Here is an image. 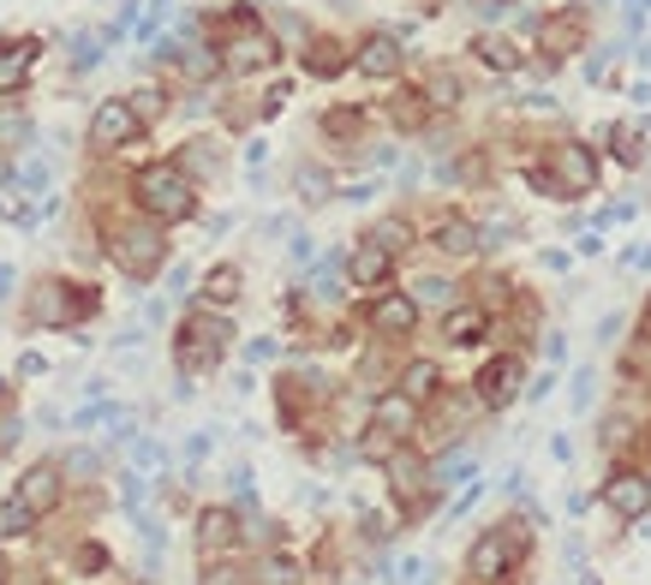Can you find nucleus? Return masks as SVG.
Returning a JSON list of instances; mask_svg holds the SVG:
<instances>
[{"label": "nucleus", "instance_id": "nucleus-49", "mask_svg": "<svg viewBox=\"0 0 651 585\" xmlns=\"http://www.w3.org/2000/svg\"><path fill=\"white\" fill-rule=\"evenodd\" d=\"M640 347H651V305L640 311Z\"/></svg>", "mask_w": 651, "mask_h": 585}, {"label": "nucleus", "instance_id": "nucleus-6", "mask_svg": "<svg viewBox=\"0 0 651 585\" xmlns=\"http://www.w3.org/2000/svg\"><path fill=\"white\" fill-rule=\"evenodd\" d=\"M532 555V532L521 520H496V525H484L479 538H472V550H466V579L472 585H502Z\"/></svg>", "mask_w": 651, "mask_h": 585}, {"label": "nucleus", "instance_id": "nucleus-14", "mask_svg": "<svg viewBox=\"0 0 651 585\" xmlns=\"http://www.w3.org/2000/svg\"><path fill=\"white\" fill-rule=\"evenodd\" d=\"M353 66H359L365 78H401V66H407L401 36L395 31H365L359 49H353Z\"/></svg>", "mask_w": 651, "mask_h": 585}, {"label": "nucleus", "instance_id": "nucleus-50", "mask_svg": "<svg viewBox=\"0 0 651 585\" xmlns=\"http://www.w3.org/2000/svg\"><path fill=\"white\" fill-rule=\"evenodd\" d=\"M633 61H640V66H651V42H633Z\"/></svg>", "mask_w": 651, "mask_h": 585}, {"label": "nucleus", "instance_id": "nucleus-32", "mask_svg": "<svg viewBox=\"0 0 651 585\" xmlns=\"http://www.w3.org/2000/svg\"><path fill=\"white\" fill-rule=\"evenodd\" d=\"M251 579H258V585H300V579H305V567L293 562L287 550H270V555H258V567H251Z\"/></svg>", "mask_w": 651, "mask_h": 585}, {"label": "nucleus", "instance_id": "nucleus-33", "mask_svg": "<svg viewBox=\"0 0 651 585\" xmlns=\"http://www.w3.org/2000/svg\"><path fill=\"white\" fill-rule=\"evenodd\" d=\"M365 240H371V245H382L389 257H401V252H412V240H419V233H412V222H407V215H382V222H377L371 233H365Z\"/></svg>", "mask_w": 651, "mask_h": 585}, {"label": "nucleus", "instance_id": "nucleus-45", "mask_svg": "<svg viewBox=\"0 0 651 585\" xmlns=\"http://www.w3.org/2000/svg\"><path fill=\"white\" fill-rule=\"evenodd\" d=\"M365 538H371V544H382V538H389V520H382V514H365Z\"/></svg>", "mask_w": 651, "mask_h": 585}, {"label": "nucleus", "instance_id": "nucleus-10", "mask_svg": "<svg viewBox=\"0 0 651 585\" xmlns=\"http://www.w3.org/2000/svg\"><path fill=\"white\" fill-rule=\"evenodd\" d=\"M382 472H389V490H395V502H401V514L407 520H419L424 508H431V466H424L419 455H407V448H395L389 460H382Z\"/></svg>", "mask_w": 651, "mask_h": 585}, {"label": "nucleus", "instance_id": "nucleus-44", "mask_svg": "<svg viewBox=\"0 0 651 585\" xmlns=\"http://www.w3.org/2000/svg\"><path fill=\"white\" fill-rule=\"evenodd\" d=\"M574 252H580V257H598V252H603V233H598V227H586V233H580V245H574Z\"/></svg>", "mask_w": 651, "mask_h": 585}, {"label": "nucleus", "instance_id": "nucleus-7", "mask_svg": "<svg viewBox=\"0 0 651 585\" xmlns=\"http://www.w3.org/2000/svg\"><path fill=\"white\" fill-rule=\"evenodd\" d=\"M538 49H532V61L538 72H561L574 61V54H586L591 42V0H568V7H556L550 19H538Z\"/></svg>", "mask_w": 651, "mask_h": 585}, {"label": "nucleus", "instance_id": "nucleus-18", "mask_svg": "<svg viewBox=\"0 0 651 585\" xmlns=\"http://www.w3.org/2000/svg\"><path fill=\"white\" fill-rule=\"evenodd\" d=\"M342 269H347V281H353V287H365V292H371V287H389V275H395V257L382 252V245L359 240V245H353V252L342 257Z\"/></svg>", "mask_w": 651, "mask_h": 585}, {"label": "nucleus", "instance_id": "nucleus-4", "mask_svg": "<svg viewBox=\"0 0 651 585\" xmlns=\"http://www.w3.org/2000/svg\"><path fill=\"white\" fill-rule=\"evenodd\" d=\"M102 311V292L91 281H66V275H42L24 299V317L31 329H78Z\"/></svg>", "mask_w": 651, "mask_h": 585}, {"label": "nucleus", "instance_id": "nucleus-41", "mask_svg": "<svg viewBox=\"0 0 651 585\" xmlns=\"http://www.w3.org/2000/svg\"><path fill=\"white\" fill-rule=\"evenodd\" d=\"M621 269H628V275H640V269H651V240H640V245H628V252H621Z\"/></svg>", "mask_w": 651, "mask_h": 585}, {"label": "nucleus", "instance_id": "nucleus-42", "mask_svg": "<svg viewBox=\"0 0 651 585\" xmlns=\"http://www.w3.org/2000/svg\"><path fill=\"white\" fill-rule=\"evenodd\" d=\"M621 443H633V418H610V424H603V448H621Z\"/></svg>", "mask_w": 651, "mask_h": 585}, {"label": "nucleus", "instance_id": "nucleus-54", "mask_svg": "<svg viewBox=\"0 0 651 585\" xmlns=\"http://www.w3.org/2000/svg\"><path fill=\"white\" fill-rule=\"evenodd\" d=\"M7 394H12V389H7V376H0V406H7Z\"/></svg>", "mask_w": 651, "mask_h": 585}, {"label": "nucleus", "instance_id": "nucleus-36", "mask_svg": "<svg viewBox=\"0 0 651 585\" xmlns=\"http://www.w3.org/2000/svg\"><path fill=\"white\" fill-rule=\"evenodd\" d=\"M54 466H61V478H96V455H91V448H72V455L66 460H54Z\"/></svg>", "mask_w": 651, "mask_h": 585}, {"label": "nucleus", "instance_id": "nucleus-28", "mask_svg": "<svg viewBox=\"0 0 651 585\" xmlns=\"http://www.w3.org/2000/svg\"><path fill=\"white\" fill-rule=\"evenodd\" d=\"M395 394H407L412 406H431L442 394V364L437 359H412L401 376H395Z\"/></svg>", "mask_w": 651, "mask_h": 585}, {"label": "nucleus", "instance_id": "nucleus-27", "mask_svg": "<svg viewBox=\"0 0 651 585\" xmlns=\"http://www.w3.org/2000/svg\"><path fill=\"white\" fill-rule=\"evenodd\" d=\"M233 544H240V514H233V508H203V514H198V550L221 555Z\"/></svg>", "mask_w": 651, "mask_h": 585}, {"label": "nucleus", "instance_id": "nucleus-16", "mask_svg": "<svg viewBox=\"0 0 651 585\" xmlns=\"http://www.w3.org/2000/svg\"><path fill=\"white\" fill-rule=\"evenodd\" d=\"M300 66H305V78H342V72L353 66V49L329 31H311L300 42Z\"/></svg>", "mask_w": 651, "mask_h": 585}, {"label": "nucleus", "instance_id": "nucleus-30", "mask_svg": "<svg viewBox=\"0 0 651 585\" xmlns=\"http://www.w3.org/2000/svg\"><path fill=\"white\" fill-rule=\"evenodd\" d=\"M293 198L311 203V210H317V203H335V173L317 168V162H300L293 168Z\"/></svg>", "mask_w": 651, "mask_h": 585}, {"label": "nucleus", "instance_id": "nucleus-19", "mask_svg": "<svg viewBox=\"0 0 651 585\" xmlns=\"http://www.w3.org/2000/svg\"><path fill=\"white\" fill-rule=\"evenodd\" d=\"M472 61H479L484 72H502V78H514V72H526V54H521V42L514 36H502V31H479L472 36Z\"/></svg>", "mask_w": 651, "mask_h": 585}, {"label": "nucleus", "instance_id": "nucleus-37", "mask_svg": "<svg viewBox=\"0 0 651 585\" xmlns=\"http://www.w3.org/2000/svg\"><path fill=\"white\" fill-rule=\"evenodd\" d=\"M102 49H108L102 36H78V42H72V72H91L102 61Z\"/></svg>", "mask_w": 651, "mask_h": 585}, {"label": "nucleus", "instance_id": "nucleus-35", "mask_svg": "<svg viewBox=\"0 0 651 585\" xmlns=\"http://www.w3.org/2000/svg\"><path fill=\"white\" fill-rule=\"evenodd\" d=\"M126 102H132V114H138V126H144V131H150V126L161 120V114H168V91H161V84H144V91H132Z\"/></svg>", "mask_w": 651, "mask_h": 585}, {"label": "nucleus", "instance_id": "nucleus-31", "mask_svg": "<svg viewBox=\"0 0 651 585\" xmlns=\"http://www.w3.org/2000/svg\"><path fill=\"white\" fill-rule=\"evenodd\" d=\"M419 91H424V102H431V108H437V114H454V108H461V96H466V84H461V78H454V72H449V66H437V72H431V78H424V84H419Z\"/></svg>", "mask_w": 651, "mask_h": 585}, {"label": "nucleus", "instance_id": "nucleus-5", "mask_svg": "<svg viewBox=\"0 0 651 585\" xmlns=\"http://www.w3.org/2000/svg\"><path fill=\"white\" fill-rule=\"evenodd\" d=\"M132 198H138V215H150L156 227H174V222H191V215H198V185L174 162H150V168L132 173Z\"/></svg>", "mask_w": 651, "mask_h": 585}, {"label": "nucleus", "instance_id": "nucleus-24", "mask_svg": "<svg viewBox=\"0 0 651 585\" xmlns=\"http://www.w3.org/2000/svg\"><path fill=\"white\" fill-rule=\"evenodd\" d=\"M412 424H419V406H412L407 394L389 389V394H377V401H371V430H382L389 443H401Z\"/></svg>", "mask_w": 651, "mask_h": 585}, {"label": "nucleus", "instance_id": "nucleus-1", "mask_svg": "<svg viewBox=\"0 0 651 585\" xmlns=\"http://www.w3.org/2000/svg\"><path fill=\"white\" fill-rule=\"evenodd\" d=\"M598 180H603V156H598V143H586V138H556L526 162V185L538 198H556V203L591 198Z\"/></svg>", "mask_w": 651, "mask_h": 585}, {"label": "nucleus", "instance_id": "nucleus-21", "mask_svg": "<svg viewBox=\"0 0 651 585\" xmlns=\"http://www.w3.org/2000/svg\"><path fill=\"white\" fill-rule=\"evenodd\" d=\"M431 245L442 257H479V222L472 215H437V227H431Z\"/></svg>", "mask_w": 651, "mask_h": 585}, {"label": "nucleus", "instance_id": "nucleus-46", "mask_svg": "<svg viewBox=\"0 0 651 585\" xmlns=\"http://www.w3.org/2000/svg\"><path fill=\"white\" fill-rule=\"evenodd\" d=\"M245 359H251V364H263V359H275V341H251V347H245Z\"/></svg>", "mask_w": 651, "mask_h": 585}, {"label": "nucleus", "instance_id": "nucleus-43", "mask_svg": "<svg viewBox=\"0 0 651 585\" xmlns=\"http://www.w3.org/2000/svg\"><path fill=\"white\" fill-rule=\"evenodd\" d=\"M586 406H591V371L574 376V413H586Z\"/></svg>", "mask_w": 651, "mask_h": 585}, {"label": "nucleus", "instance_id": "nucleus-23", "mask_svg": "<svg viewBox=\"0 0 651 585\" xmlns=\"http://www.w3.org/2000/svg\"><path fill=\"white\" fill-rule=\"evenodd\" d=\"M365 126H371V114H365L359 102H342V108H329V114H323V120H317V131H323V138H329V143H342L347 156L359 150Z\"/></svg>", "mask_w": 651, "mask_h": 585}, {"label": "nucleus", "instance_id": "nucleus-40", "mask_svg": "<svg viewBox=\"0 0 651 585\" xmlns=\"http://www.w3.org/2000/svg\"><path fill=\"white\" fill-rule=\"evenodd\" d=\"M616 54H621V49H603V54H591V61H586V84H610V72H616Z\"/></svg>", "mask_w": 651, "mask_h": 585}, {"label": "nucleus", "instance_id": "nucleus-17", "mask_svg": "<svg viewBox=\"0 0 651 585\" xmlns=\"http://www.w3.org/2000/svg\"><path fill=\"white\" fill-rule=\"evenodd\" d=\"M603 143H610L616 168H645L651 162V131H645V120H633V114H621V120L603 126Z\"/></svg>", "mask_w": 651, "mask_h": 585}, {"label": "nucleus", "instance_id": "nucleus-38", "mask_svg": "<svg viewBox=\"0 0 651 585\" xmlns=\"http://www.w3.org/2000/svg\"><path fill=\"white\" fill-rule=\"evenodd\" d=\"M72 567H78V574H108V550H102V544H78Z\"/></svg>", "mask_w": 651, "mask_h": 585}, {"label": "nucleus", "instance_id": "nucleus-34", "mask_svg": "<svg viewBox=\"0 0 651 585\" xmlns=\"http://www.w3.org/2000/svg\"><path fill=\"white\" fill-rule=\"evenodd\" d=\"M454 299H461V287H454L449 275H419V281H412V305H442V311H454Z\"/></svg>", "mask_w": 651, "mask_h": 585}, {"label": "nucleus", "instance_id": "nucleus-48", "mask_svg": "<svg viewBox=\"0 0 651 585\" xmlns=\"http://www.w3.org/2000/svg\"><path fill=\"white\" fill-rule=\"evenodd\" d=\"M550 389H556V371H544V376H538V383H532L526 394H532V401H544V394H550Z\"/></svg>", "mask_w": 651, "mask_h": 585}, {"label": "nucleus", "instance_id": "nucleus-20", "mask_svg": "<svg viewBox=\"0 0 651 585\" xmlns=\"http://www.w3.org/2000/svg\"><path fill=\"white\" fill-rule=\"evenodd\" d=\"M382 114H389V126H395V131H407V138H419V131L437 120V108L424 102L419 84H401V91L389 96V108H382Z\"/></svg>", "mask_w": 651, "mask_h": 585}, {"label": "nucleus", "instance_id": "nucleus-15", "mask_svg": "<svg viewBox=\"0 0 651 585\" xmlns=\"http://www.w3.org/2000/svg\"><path fill=\"white\" fill-rule=\"evenodd\" d=\"M365 323H371L382 341H407V334L419 329V305H412V292H377Z\"/></svg>", "mask_w": 651, "mask_h": 585}, {"label": "nucleus", "instance_id": "nucleus-51", "mask_svg": "<svg viewBox=\"0 0 651 585\" xmlns=\"http://www.w3.org/2000/svg\"><path fill=\"white\" fill-rule=\"evenodd\" d=\"M633 436H640V455L651 460V424H645V430H633Z\"/></svg>", "mask_w": 651, "mask_h": 585}, {"label": "nucleus", "instance_id": "nucleus-3", "mask_svg": "<svg viewBox=\"0 0 651 585\" xmlns=\"http://www.w3.org/2000/svg\"><path fill=\"white\" fill-rule=\"evenodd\" d=\"M216 61H221V72H240V78H251V72H270V66L281 61V42H275L270 24H263L258 12H251L245 0H240V7L221 19Z\"/></svg>", "mask_w": 651, "mask_h": 585}, {"label": "nucleus", "instance_id": "nucleus-8", "mask_svg": "<svg viewBox=\"0 0 651 585\" xmlns=\"http://www.w3.org/2000/svg\"><path fill=\"white\" fill-rule=\"evenodd\" d=\"M228 341H233V323L221 311H191L180 334H174V364H180V376H198V371H216L221 353H228Z\"/></svg>", "mask_w": 651, "mask_h": 585}, {"label": "nucleus", "instance_id": "nucleus-53", "mask_svg": "<svg viewBox=\"0 0 651 585\" xmlns=\"http://www.w3.org/2000/svg\"><path fill=\"white\" fill-rule=\"evenodd\" d=\"M0 585H12V567L7 562H0Z\"/></svg>", "mask_w": 651, "mask_h": 585}, {"label": "nucleus", "instance_id": "nucleus-25", "mask_svg": "<svg viewBox=\"0 0 651 585\" xmlns=\"http://www.w3.org/2000/svg\"><path fill=\"white\" fill-rule=\"evenodd\" d=\"M442 341L449 347H484L491 341V311H479V305H454V311L442 317Z\"/></svg>", "mask_w": 651, "mask_h": 585}, {"label": "nucleus", "instance_id": "nucleus-9", "mask_svg": "<svg viewBox=\"0 0 651 585\" xmlns=\"http://www.w3.org/2000/svg\"><path fill=\"white\" fill-rule=\"evenodd\" d=\"M521 394H526V364H521V353L484 359V371L472 376V401H479L484 413H502V406H514Z\"/></svg>", "mask_w": 651, "mask_h": 585}, {"label": "nucleus", "instance_id": "nucleus-52", "mask_svg": "<svg viewBox=\"0 0 651 585\" xmlns=\"http://www.w3.org/2000/svg\"><path fill=\"white\" fill-rule=\"evenodd\" d=\"M7 292H12V269L0 263V299H7Z\"/></svg>", "mask_w": 651, "mask_h": 585}, {"label": "nucleus", "instance_id": "nucleus-39", "mask_svg": "<svg viewBox=\"0 0 651 585\" xmlns=\"http://www.w3.org/2000/svg\"><path fill=\"white\" fill-rule=\"evenodd\" d=\"M0 143H31V114H0Z\"/></svg>", "mask_w": 651, "mask_h": 585}, {"label": "nucleus", "instance_id": "nucleus-2", "mask_svg": "<svg viewBox=\"0 0 651 585\" xmlns=\"http://www.w3.org/2000/svg\"><path fill=\"white\" fill-rule=\"evenodd\" d=\"M102 245L126 281H156L168 269V233L150 215H102Z\"/></svg>", "mask_w": 651, "mask_h": 585}, {"label": "nucleus", "instance_id": "nucleus-22", "mask_svg": "<svg viewBox=\"0 0 651 585\" xmlns=\"http://www.w3.org/2000/svg\"><path fill=\"white\" fill-rule=\"evenodd\" d=\"M240 287H245L240 263H216V269H203V281H198V305L203 311H228V305L240 299Z\"/></svg>", "mask_w": 651, "mask_h": 585}, {"label": "nucleus", "instance_id": "nucleus-47", "mask_svg": "<svg viewBox=\"0 0 651 585\" xmlns=\"http://www.w3.org/2000/svg\"><path fill=\"white\" fill-rule=\"evenodd\" d=\"M132 455H138V466H156L161 448H156V443H132Z\"/></svg>", "mask_w": 651, "mask_h": 585}, {"label": "nucleus", "instance_id": "nucleus-12", "mask_svg": "<svg viewBox=\"0 0 651 585\" xmlns=\"http://www.w3.org/2000/svg\"><path fill=\"white\" fill-rule=\"evenodd\" d=\"M61 490H66L61 466H54V460H36L31 472H24L19 485H12L7 502H12V508H24L31 520H42V514H54V508H61Z\"/></svg>", "mask_w": 651, "mask_h": 585}, {"label": "nucleus", "instance_id": "nucleus-11", "mask_svg": "<svg viewBox=\"0 0 651 585\" xmlns=\"http://www.w3.org/2000/svg\"><path fill=\"white\" fill-rule=\"evenodd\" d=\"M84 138H91L96 156H114V150H126V143H138L144 126H138V114H132L126 96H108V102H96L91 131H84Z\"/></svg>", "mask_w": 651, "mask_h": 585}, {"label": "nucleus", "instance_id": "nucleus-26", "mask_svg": "<svg viewBox=\"0 0 651 585\" xmlns=\"http://www.w3.org/2000/svg\"><path fill=\"white\" fill-rule=\"evenodd\" d=\"M174 168H180L186 180L198 185V180H216V173L228 168V156H221V143H216V138H191V143H180V156H174Z\"/></svg>", "mask_w": 651, "mask_h": 585}, {"label": "nucleus", "instance_id": "nucleus-29", "mask_svg": "<svg viewBox=\"0 0 651 585\" xmlns=\"http://www.w3.org/2000/svg\"><path fill=\"white\" fill-rule=\"evenodd\" d=\"M42 61V42L36 36H19V42H0V91H19L31 78V66Z\"/></svg>", "mask_w": 651, "mask_h": 585}, {"label": "nucleus", "instance_id": "nucleus-13", "mask_svg": "<svg viewBox=\"0 0 651 585\" xmlns=\"http://www.w3.org/2000/svg\"><path fill=\"white\" fill-rule=\"evenodd\" d=\"M603 508H610L616 520H645V508H651V478L645 472H633V466H621V472L603 478Z\"/></svg>", "mask_w": 651, "mask_h": 585}]
</instances>
